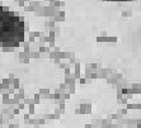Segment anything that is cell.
Here are the masks:
<instances>
[{
    "label": "cell",
    "mask_w": 141,
    "mask_h": 128,
    "mask_svg": "<svg viewBox=\"0 0 141 128\" xmlns=\"http://www.w3.org/2000/svg\"><path fill=\"white\" fill-rule=\"evenodd\" d=\"M26 24L19 17L6 6L0 5V45L5 47H17L24 41Z\"/></svg>",
    "instance_id": "1"
},
{
    "label": "cell",
    "mask_w": 141,
    "mask_h": 128,
    "mask_svg": "<svg viewBox=\"0 0 141 128\" xmlns=\"http://www.w3.org/2000/svg\"><path fill=\"white\" fill-rule=\"evenodd\" d=\"M109 1H128V0H109Z\"/></svg>",
    "instance_id": "2"
}]
</instances>
